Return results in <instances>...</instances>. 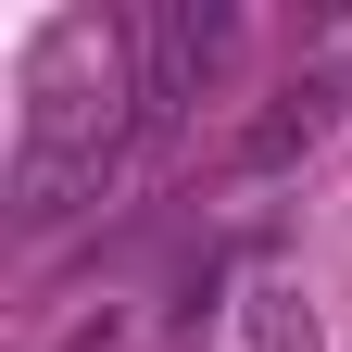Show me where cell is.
Wrapping results in <instances>:
<instances>
[{"instance_id": "cell-1", "label": "cell", "mask_w": 352, "mask_h": 352, "mask_svg": "<svg viewBox=\"0 0 352 352\" xmlns=\"http://www.w3.org/2000/svg\"><path fill=\"white\" fill-rule=\"evenodd\" d=\"M327 113H340V76H289L277 101H264V113L239 126V164H252V176H277V164H302V151L327 139Z\"/></svg>"}, {"instance_id": "cell-2", "label": "cell", "mask_w": 352, "mask_h": 352, "mask_svg": "<svg viewBox=\"0 0 352 352\" xmlns=\"http://www.w3.org/2000/svg\"><path fill=\"white\" fill-rule=\"evenodd\" d=\"M302 289H252V352H315V315H289Z\"/></svg>"}]
</instances>
